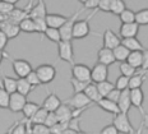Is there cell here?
I'll return each mask as SVG.
<instances>
[{"mask_svg": "<svg viewBox=\"0 0 148 134\" xmlns=\"http://www.w3.org/2000/svg\"><path fill=\"white\" fill-rule=\"evenodd\" d=\"M98 9H95L93 13H91L89 17H87L86 19H82V21H75L74 23V27H73V38H77V40H81V38H84L87 37L88 35H91V28H89V21L95 17V14H97Z\"/></svg>", "mask_w": 148, "mask_h": 134, "instance_id": "1", "label": "cell"}, {"mask_svg": "<svg viewBox=\"0 0 148 134\" xmlns=\"http://www.w3.org/2000/svg\"><path fill=\"white\" fill-rule=\"evenodd\" d=\"M58 58L72 65L74 64V50L72 41L61 40L58 42Z\"/></svg>", "mask_w": 148, "mask_h": 134, "instance_id": "2", "label": "cell"}, {"mask_svg": "<svg viewBox=\"0 0 148 134\" xmlns=\"http://www.w3.org/2000/svg\"><path fill=\"white\" fill-rule=\"evenodd\" d=\"M36 73L38 76L42 85H49L56 77V69L51 64H41L36 68Z\"/></svg>", "mask_w": 148, "mask_h": 134, "instance_id": "3", "label": "cell"}, {"mask_svg": "<svg viewBox=\"0 0 148 134\" xmlns=\"http://www.w3.org/2000/svg\"><path fill=\"white\" fill-rule=\"evenodd\" d=\"M112 124L118 128L119 133H124V134H133L135 133L133 125H132L130 120L128 118V114L125 113H119L115 115L112 120Z\"/></svg>", "mask_w": 148, "mask_h": 134, "instance_id": "4", "label": "cell"}, {"mask_svg": "<svg viewBox=\"0 0 148 134\" xmlns=\"http://www.w3.org/2000/svg\"><path fill=\"white\" fill-rule=\"evenodd\" d=\"M83 10H84V8L79 9V10H75L69 17V19H68L65 23H64L63 26L59 28L60 35H61V40H69V41H72V40H73V27H74V23H75V21H77V17H78V15L81 14Z\"/></svg>", "mask_w": 148, "mask_h": 134, "instance_id": "5", "label": "cell"}, {"mask_svg": "<svg viewBox=\"0 0 148 134\" xmlns=\"http://www.w3.org/2000/svg\"><path fill=\"white\" fill-rule=\"evenodd\" d=\"M10 60L12 65H13V70L18 78H26L33 70L29 61L24 60V59H10Z\"/></svg>", "mask_w": 148, "mask_h": 134, "instance_id": "6", "label": "cell"}, {"mask_svg": "<svg viewBox=\"0 0 148 134\" xmlns=\"http://www.w3.org/2000/svg\"><path fill=\"white\" fill-rule=\"evenodd\" d=\"M65 104L69 105L72 109H79L84 107V106H92V104H95V102H92L84 92H75L72 97L66 100Z\"/></svg>", "mask_w": 148, "mask_h": 134, "instance_id": "7", "label": "cell"}, {"mask_svg": "<svg viewBox=\"0 0 148 134\" xmlns=\"http://www.w3.org/2000/svg\"><path fill=\"white\" fill-rule=\"evenodd\" d=\"M26 104H27L26 95H22V93L18 91L10 93V97H9V109H10V111H13V113H19V111L23 110Z\"/></svg>", "mask_w": 148, "mask_h": 134, "instance_id": "8", "label": "cell"}, {"mask_svg": "<svg viewBox=\"0 0 148 134\" xmlns=\"http://www.w3.org/2000/svg\"><path fill=\"white\" fill-rule=\"evenodd\" d=\"M72 76L79 80H83V82H92L91 69L86 64H73Z\"/></svg>", "mask_w": 148, "mask_h": 134, "instance_id": "9", "label": "cell"}, {"mask_svg": "<svg viewBox=\"0 0 148 134\" xmlns=\"http://www.w3.org/2000/svg\"><path fill=\"white\" fill-rule=\"evenodd\" d=\"M91 77H92V82L95 83L106 80L107 77H109V67L102 63H97L91 69Z\"/></svg>", "mask_w": 148, "mask_h": 134, "instance_id": "10", "label": "cell"}, {"mask_svg": "<svg viewBox=\"0 0 148 134\" xmlns=\"http://www.w3.org/2000/svg\"><path fill=\"white\" fill-rule=\"evenodd\" d=\"M140 24L135 22H130V23H123L119 28V35L121 38H126V37H137L138 31H139Z\"/></svg>", "mask_w": 148, "mask_h": 134, "instance_id": "11", "label": "cell"}, {"mask_svg": "<svg viewBox=\"0 0 148 134\" xmlns=\"http://www.w3.org/2000/svg\"><path fill=\"white\" fill-rule=\"evenodd\" d=\"M0 30L4 31L5 35L9 37V40L18 37V36H19V33L22 32V31H21L19 24L14 23V22H12V21H9V19H7L5 22H3V23L0 24Z\"/></svg>", "mask_w": 148, "mask_h": 134, "instance_id": "12", "label": "cell"}, {"mask_svg": "<svg viewBox=\"0 0 148 134\" xmlns=\"http://www.w3.org/2000/svg\"><path fill=\"white\" fill-rule=\"evenodd\" d=\"M97 60H98V63H102L105 65H107V67L112 65L116 61L115 55H114V50L107 49V47H105V46H103L102 49L98 50V52H97Z\"/></svg>", "mask_w": 148, "mask_h": 134, "instance_id": "13", "label": "cell"}, {"mask_svg": "<svg viewBox=\"0 0 148 134\" xmlns=\"http://www.w3.org/2000/svg\"><path fill=\"white\" fill-rule=\"evenodd\" d=\"M130 100H132V105L134 107H137L138 110L142 113L143 115L146 111L143 109V101H144V93L142 91V87L140 88H132L130 89Z\"/></svg>", "mask_w": 148, "mask_h": 134, "instance_id": "14", "label": "cell"}, {"mask_svg": "<svg viewBox=\"0 0 148 134\" xmlns=\"http://www.w3.org/2000/svg\"><path fill=\"white\" fill-rule=\"evenodd\" d=\"M118 105H119V109H120V113H125L128 114L132 105V100H130V88H126V89H123L121 91V95L118 100Z\"/></svg>", "mask_w": 148, "mask_h": 134, "instance_id": "15", "label": "cell"}, {"mask_svg": "<svg viewBox=\"0 0 148 134\" xmlns=\"http://www.w3.org/2000/svg\"><path fill=\"white\" fill-rule=\"evenodd\" d=\"M96 105L100 106V107L102 109V110L106 111V113H110V114H112V115H116V114L120 113V109H119L118 102L111 101V100L107 98V97L100 98V100H98V101L96 102Z\"/></svg>", "mask_w": 148, "mask_h": 134, "instance_id": "16", "label": "cell"}, {"mask_svg": "<svg viewBox=\"0 0 148 134\" xmlns=\"http://www.w3.org/2000/svg\"><path fill=\"white\" fill-rule=\"evenodd\" d=\"M120 43H121V38H120L116 33H114L111 30L105 31V33H103V46L105 47L114 50L116 46H119Z\"/></svg>", "mask_w": 148, "mask_h": 134, "instance_id": "17", "label": "cell"}, {"mask_svg": "<svg viewBox=\"0 0 148 134\" xmlns=\"http://www.w3.org/2000/svg\"><path fill=\"white\" fill-rule=\"evenodd\" d=\"M55 114H56L58 120H59L60 123H66V121H69L73 118V109H70V106L66 104H64V105L61 104L59 107L55 110Z\"/></svg>", "mask_w": 148, "mask_h": 134, "instance_id": "18", "label": "cell"}, {"mask_svg": "<svg viewBox=\"0 0 148 134\" xmlns=\"http://www.w3.org/2000/svg\"><path fill=\"white\" fill-rule=\"evenodd\" d=\"M69 19V17H65L63 14H56V13H51L46 15V23L49 27H54V28H60L65 22Z\"/></svg>", "mask_w": 148, "mask_h": 134, "instance_id": "19", "label": "cell"}, {"mask_svg": "<svg viewBox=\"0 0 148 134\" xmlns=\"http://www.w3.org/2000/svg\"><path fill=\"white\" fill-rule=\"evenodd\" d=\"M60 105H61L60 98L56 96V93L52 92L50 95H47V97L45 98L44 104H42V107H45L47 111H55Z\"/></svg>", "mask_w": 148, "mask_h": 134, "instance_id": "20", "label": "cell"}, {"mask_svg": "<svg viewBox=\"0 0 148 134\" xmlns=\"http://www.w3.org/2000/svg\"><path fill=\"white\" fill-rule=\"evenodd\" d=\"M47 12H46V5L44 0H38L36 5H33L32 9L29 10L31 18H46Z\"/></svg>", "mask_w": 148, "mask_h": 134, "instance_id": "21", "label": "cell"}, {"mask_svg": "<svg viewBox=\"0 0 148 134\" xmlns=\"http://www.w3.org/2000/svg\"><path fill=\"white\" fill-rule=\"evenodd\" d=\"M130 65H133L137 69H142V65H143V51L142 50H137V51H130L128 59H126Z\"/></svg>", "mask_w": 148, "mask_h": 134, "instance_id": "22", "label": "cell"}, {"mask_svg": "<svg viewBox=\"0 0 148 134\" xmlns=\"http://www.w3.org/2000/svg\"><path fill=\"white\" fill-rule=\"evenodd\" d=\"M147 79V70H142L140 73H135L134 76L130 77L129 80V88H140L143 86L144 80Z\"/></svg>", "mask_w": 148, "mask_h": 134, "instance_id": "23", "label": "cell"}, {"mask_svg": "<svg viewBox=\"0 0 148 134\" xmlns=\"http://www.w3.org/2000/svg\"><path fill=\"white\" fill-rule=\"evenodd\" d=\"M121 43L128 47L130 51H137V50H144V46L137 37H126V38H121Z\"/></svg>", "mask_w": 148, "mask_h": 134, "instance_id": "24", "label": "cell"}, {"mask_svg": "<svg viewBox=\"0 0 148 134\" xmlns=\"http://www.w3.org/2000/svg\"><path fill=\"white\" fill-rule=\"evenodd\" d=\"M83 92H84L86 95H87L88 97H89V100H91L92 102H95V104H96V102H97L100 98H102V96H101L100 92H98L97 85H95V83H92V82L89 83L87 87H86V89H84Z\"/></svg>", "mask_w": 148, "mask_h": 134, "instance_id": "25", "label": "cell"}, {"mask_svg": "<svg viewBox=\"0 0 148 134\" xmlns=\"http://www.w3.org/2000/svg\"><path fill=\"white\" fill-rule=\"evenodd\" d=\"M129 54H130V50H129L128 47H125L123 43H120L119 46H116V47L114 49V55H115L116 61H119V63H121V61H126Z\"/></svg>", "mask_w": 148, "mask_h": 134, "instance_id": "26", "label": "cell"}, {"mask_svg": "<svg viewBox=\"0 0 148 134\" xmlns=\"http://www.w3.org/2000/svg\"><path fill=\"white\" fill-rule=\"evenodd\" d=\"M47 115H49V111L41 106V107L37 110V113L29 119V121L32 123V125L33 124H45V120H46V118H47Z\"/></svg>", "mask_w": 148, "mask_h": 134, "instance_id": "27", "label": "cell"}, {"mask_svg": "<svg viewBox=\"0 0 148 134\" xmlns=\"http://www.w3.org/2000/svg\"><path fill=\"white\" fill-rule=\"evenodd\" d=\"M1 82H3V86L4 88L7 89L9 93H13L17 91V85H18V78H12V77H8V76H3L1 78Z\"/></svg>", "mask_w": 148, "mask_h": 134, "instance_id": "28", "label": "cell"}, {"mask_svg": "<svg viewBox=\"0 0 148 134\" xmlns=\"http://www.w3.org/2000/svg\"><path fill=\"white\" fill-rule=\"evenodd\" d=\"M19 27H21V31L22 32H26V33H36V24H35V21L33 18H26L23 19L22 22L19 23Z\"/></svg>", "mask_w": 148, "mask_h": 134, "instance_id": "29", "label": "cell"}, {"mask_svg": "<svg viewBox=\"0 0 148 134\" xmlns=\"http://www.w3.org/2000/svg\"><path fill=\"white\" fill-rule=\"evenodd\" d=\"M33 89L31 83L27 80V78H18V85H17V91L21 92L22 95L28 96V93Z\"/></svg>", "mask_w": 148, "mask_h": 134, "instance_id": "30", "label": "cell"}, {"mask_svg": "<svg viewBox=\"0 0 148 134\" xmlns=\"http://www.w3.org/2000/svg\"><path fill=\"white\" fill-rule=\"evenodd\" d=\"M96 85H97L98 92H100V95L102 96V97H106V96L110 93V91H112V89L115 88V85H112V83L109 82L107 79L102 80V82H98Z\"/></svg>", "mask_w": 148, "mask_h": 134, "instance_id": "31", "label": "cell"}, {"mask_svg": "<svg viewBox=\"0 0 148 134\" xmlns=\"http://www.w3.org/2000/svg\"><path fill=\"white\" fill-rule=\"evenodd\" d=\"M38 109H40V106L37 105V104L27 101V104L24 105V107H23V110H22L23 116L26 118V119H31V118H32L33 115L37 113V110H38Z\"/></svg>", "mask_w": 148, "mask_h": 134, "instance_id": "32", "label": "cell"}, {"mask_svg": "<svg viewBox=\"0 0 148 134\" xmlns=\"http://www.w3.org/2000/svg\"><path fill=\"white\" fill-rule=\"evenodd\" d=\"M9 97H10V93L4 88L0 79V109H9Z\"/></svg>", "mask_w": 148, "mask_h": 134, "instance_id": "33", "label": "cell"}, {"mask_svg": "<svg viewBox=\"0 0 148 134\" xmlns=\"http://www.w3.org/2000/svg\"><path fill=\"white\" fill-rule=\"evenodd\" d=\"M44 35L47 37L50 41L58 43L59 41H61V35H60V31L59 28H54V27H47V30L45 31Z\"/></svg>", "mask_w": 148, "mask_h": 134, "instance_id": "34", "label": "cell"}, {"mask_svg": "<svg viewBox=\"0 0 148 134\" xmlns=\"http://www.w3.org/2000/svg\"><path fill=\"white\" fill-rule=\"evenodd\" d=\"M8 133H13V134H26L27 133V126H26V118L21 121L14 123L12 128L8 130Z\"/></svg>", "mask_w": 148, "mask_h": 134, "instance_id": "35", "label": "cell"}, {"mask_svg": "<svg viewBox=\"0 0 148 134\" xmlns=\"http://www.w3.org/2000/svg\"><path fill=\"white\" fill-rule=\"evenodd\" d=\"M119 19L121 23H130V22H135V12L130 10V9L125 8L121 13L119 14Z\"/></svg>", "mask_w": 148, "mask_h": 134, "instance_id": "36", "label": "cell"}, {"mask_svg": "<svg viewBox=\"0 0 148 134\" xmlns=\"http://www.w3.org/2000/svg\"><path fill=\"white\" fill-rule=\"evenodd\" d=\"M119 69H120V73L124 74V76H128V77H132L137 73V68L130 65L128 61H121L119 65Z\"/></svg>", "mask_w": 148, "mask_h": 134, "instance_id": "37", "label": "cell"}, {"mask_svg": "<svg viewBox=\"0 0 148 134\" xmlns=\"http://www.w3.org/2000/svg\"><path fill=\"white\" fill-rule=\"evenodd\" d=\"M125 8H126V4H125L124 0H112L111 8H110V13L119 15Z\"/></svg>", "mask_w": 148, "mask_h": 134, "instance_id": "38", "label": "cell"}, {"mask_svg": "<svg viewBox=\"0 0 148 134\" xmlns=\"http://www.w3.org/2000/svg\"><path fill=\"white\" fill-rule=\"evenodd\" d=\"M89 83L91 82H83V80H79V79H77V78H74V77L70 78V85L73 86L74 93L75 92H83Z\"/></svg>", "mask_w": 148, "mask_h": 134, "instance_id": "39", "label": "cell"}, {"mask_svg": "<svg viewBox=\"0 0 148 134\" xmlns=\"http://www.w3.org/2000/svg\"><path fill=\"white\" fill-rule=\"evenodd\" d=\"M135 21L140 26H148V8L135 12Z\"/></svg>", "mask_w": 148, "mask_h": 134, "instance_id": "40", "label": "cell"}, {"mask_svg": "<svg viewBox=\"0 0 148 134\" xmlns=\"http://www.w3.org/2000/svg\"><path fill=\"white\" fill-rule=\"evenodd\" d=\"M129 80H130V77H128V76H124V74H121V76L118 77V79H116V82H115V87H116V88H119L120 91H123V89L129 88Z\"/></svg>", "mask_w": 148, "mask_h": 134, "instance_id": "41", "label": "cell"}, {"mask_svg": "<svg viewBox=\"0 0 148 134\" xmlns=\"http://www.w3.org/2000/svg\"><path fill=\"white\" fill-rule=\"evenodd\" d=\"M36 24V33H41L44 35L45 31L47 30V23H46V18H33Z\"/></svg>", "mask_w": 148, "mask_h": 134, "instance_id": "42", "label": "cell"}, {"mask_svg": "<svg viewBox=\"0 0 148 134\" xmlns=\"http://www.w3.org/2000/svg\"><path fill=\"white\" fill-rule=\"evenodd\" d=\"M69 128V121H66V123H58L55 124L54 126L50 128V133H54V134H64L65 132V129Z\"/></svg>", "mask_w": 148, "mask_h": 134, "instance_id": "43", "label": "cell"}, {"mask_svg": "<svg viewBox=\"0 0 148 134\" xmlns=\"http://www.w3.org/2000/svg\"><path fill=\"white\" fill-rule=\"evenodd\" d=\"M26 78H27V80H28V82L31 83V86H32L33 88H36V87H38V86L42 85L41 80H40V78H38V76H37L36 70H32Z\"/></svg>", "mask_w": 148, "mask_h": 134, "instance_id": "44", "label": "cell"}, {"mask_svg": "<svg viewBox=\"0 0 148 134\" xmlns=\"http://www.w3.org/2000/svg\"><path fill=\"white\" fill-rule=\"evenodd\" d=\"M50 128L45 124H33L32 125V134H49Z\"/></svg>", "mask_w": 148, "mask_h": 134, "instance_id": "45", "label": "cell"}, {"mask_svg": "<svg viewBox=\"0 0 148 134\" xmlns=\"http://www.w3.org/2000/svg\"><path fill=\"white\" fill-rule=\"evenodd\" d=\"M58 123H59V120H58V116H56V114H55V111H49V115H47V118H46V120H45V125L51 128V126H54L55 124H58Z\"/></svg>", "mask_w": 148, "mask_h": 134, "instance_id": "46", "label": "cell"}, {"mask_svg": "<svg viewBox=\"0 0 148 134\" xmlns=\"http://www.w3.org/2000/svg\"><path fill=\"white\" fill-rule=\"evenodd\" d=\"M81 120H82V118H81V116L72 118V119L69 120V128L74 129L77 133H83V130L81 129V126H79V124H81Z\"/></svg>", "mask_w": 148, "mask_h": 134, "instance_id": "47", "label": "cell"}, {"mask_svg": "<svg viewBox=\"0 0 148 134\" xmlns=\"http://www.w3.org/2000/svg\"><path fill=\"white\" fill-rule=\"evenodd\" d=\"M14 8H15L14 4H10V3L5 1V0H0V12H1V13L9 14Z\"/></svg>", "mask_w": 148, "mask_h": 134, "instance_id": "48", "label": "cell"}, {"mask_svg": "<svg viewBox=\"0 0 148 134\" xmlns=\"http://www.w3.org/2000/svg\"><path fill=\"white\" fill-rule=\"evenodd\" d=\"M111 3H112V0H100L97 9L101 10V12H105V13H110Z\"/></svg>", "mask_w": 148, "mask_h": 134, "instance_id": "49", "label": "cell"}, {"mask_svg": "<svg viewBox=\"0 0 148 134\" xmlns=\"http://www.w3.org/2000/svg\"><path fill=\"white\" fill-rule=\"evenodd\" d=\"M120 95H121V91H120L119 88H114L112 91H110V93L106 96L107 98H110L111 101H115V102H118V100H119V97H120Z\"/></svg>", "mask_w": 148, "mask_h": 134, "instance_id": "50", "label": "cell"}, {"mask_svg": "<svg viewBox=\"0 0 148 134\" xmlns=\"http://www.w3.org/2000/svg\"><path fill=\"white\" fill-rule=\"evenodd\" d=\"M101 134H119V130L114 124H110V125H106L101 130Z\"/></svg>", "mask_w": 148, "mask_h": 134, "instance_id": "51", "label": "cell"}, {"mask_svg": "<svg viewBox=\"0 0 148 134\" xmlns=\"http://www.w3.org/2000/svg\"><path fill=\"white\" fill-rule=\"evenodd\" d=\"M8 41H9V37L5 35L4 31L0 30V50H4L5 47H7Z\"/></svg>", "mask_w": 148, "mask_h": 134, "instance_id": "52", "label": "cell"}, {"mask_svg": "<svg viewBox=\"0 0 148 134\" xmlns=\"http://www.w3.org/2000/svg\"><path fill=\"white\" fill-rule=\"evenodd\" d=\"M98 3H100V0H87V1L83 4V8L84 9H97Z\"/></svg>", "mask_w": 148, "mask_h": 134, "instance_id": "53", "label": "cell"}, {"mask_svg": "<svg viewBox=\"0 0 148 134\" xmlns=\"http://www.w3.org/2000/svg\"><path fill=\"white\" fill-rule=\"evenodd\" d=\"M142 69L148 70V49L143 50V65H142Z\"/></svg>", "mask_w": 148, "mask_h": 134, "instance_id": "54", "label": "cell"}, {"mask_svg": "<svg viewBox=\"0 0 148 134\" xmlns=\"http://www.w3.org/2000/svg\"><path fill=\"white\" fill-rule=\"evenodd\" d=\"M142 128H146V129H148V114L147 113L143 114V121H142V124H140V129H142Z\"/></svg>", "mask_w": 148, "mask_h": 134, "instance_id": "55", "label": "cell"}, {"mask_svg": "<svg viewBox=\"0 0 148 134\" xmlns=\"http://www.w3.org/2000/svg\"><path fill=\"white\" fill-rule=\"evenodd\" d=\"M12 59L10 58V55L8 54V52H5L4 50H0V64H1V61H3V59Z\"/></svg>", "mask_w": 148, "mask_h": 134, "instance_id": "56", "label": "cell"}, {"mask_svg": "<svg viewBox=\"0 0 148 134\" xmlns=\"http://www.w3.org/2000/svg\"><path fill=\"white\" fill-rule=\"evenodd\" d=\"M7 19H8V14L1 13V12H0V23H3V22H5Z\"/></svg>", "mask_w": 148, "mask_h": 134, "instance_id": "57", "label": "cell"}, {"mask_svg": "<svg viewBox=\"0 0 148 134\" xmlns=\"http://www.w3.org/2000/svg\"><path fill=\"white\" fill-rule=\"evenodd\" d=\"M5 1H8V3H10V4H14L15 5L18 1H19V0H5Z\"/></svg>", "mask_w": 148, "mask_h": 134, "instance_id": "58", "label": "cell"}, {"mask_svg": "<svg viewBox=\"0 0 148 134\" xmlns=\"http://www.w3.org/2000/svg\"><path fill=\"white\" fill-rule=\"evenodd\" d=\"M79 1H81V3H82V4H84V3H86V1H87V0H79Z\"/></svg>", "mask_w": 148, "mask_h": 134, "instance_id": "59", "label": "cell"}, {"mask_svg": "<svg viewBox=\"0 0 148 134\" xmlns=\"http://www.w3.org/2000/svg\"><path fill=\"white\" fill-rule=\"evenodd\" d=\"M0 24H1V23H0Z\"/></svg>", "mask_w": 148, "mask_h": 134, "instance_id": "60", "label": "cell"}]
</instances>
